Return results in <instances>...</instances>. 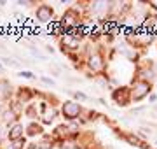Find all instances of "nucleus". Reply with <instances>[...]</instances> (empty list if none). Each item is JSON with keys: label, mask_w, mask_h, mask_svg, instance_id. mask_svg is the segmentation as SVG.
I'll list each match as a JSON object with an SVG mask.
<instances>
[{"label": "nucleus", "mask_w": 157, "mask_h": 149, "mask_svg": "<svg viewBox=\"0 0 157 149\" xmlns=\"http://www.w3.org/2000/svg\"><path fill=\"white\" fill-rule=\"evenodd\" d=\"M58 44H59V49H61V53L65 56L72 54V53H80L82 54L84 37H80L77 34H65L61 37H58Z\"/></svg>", "instance_id": "nucleus-1"}, {"label": "nucleus", "mask_w": 157, "mask_h": 149, "mask_svg": "<svg viewBox=\"0 0 157 149\" xmlns=\"http://www.w3.org/2000/svg\"><path fill=\"white\" fill-rule=\"evenodd\" d=\"M129 93H131V102H141V100L148 98L150 93H154V83L133 77L131 84H129Z\"/></svg>", "instance_id": "nucleus-2"}, {"label": "nucleus", "mask_w": 157, "mask_h": 149, "mask_svg": "<svg viewBox=\"0 0 157 149\" xmlns=\"http://www.w3.org/2000/svg\"><path fill=\"white\" fill-rule=\"evenodd\" d=\"M37 95L42 97V93H39V91H37ZM58 116H59V109H58V105L47 102V100L42 97V100H40V103H39V121L44 126H47V125H52V123L56 121Z\"/></svg>", "instance_id": "nucleus-3"}, {"label": "nucleus", "mask_w": 157, "mask_h": 149, "mask_svg": "<svg viewBox=\"0 0 157 149\" xmlns=\"http://www.w3.org/2000/svg\"><path fill=\"white\" fill-rule=\"evenodd\" d=\"M84 112V107L82 103L75 102V100H65L59 107V116H61L65 121H80V116Z\"/></svg>", "instance_id": "nucleus-4"}, {"label": "nucleus", "mask_w": 157, "mask_h": 149, "mask_svg": "<svg viewBox=\"0 0 157 149\" xmlns=\"http://www.w3.org/2000/svg\"><path fill=\"white\" fill-rule=\"evenodd\" d=\"M35 19L42 25H47V23H54V9L52 6L45 4V2H40L39 6L35 7Z\"/></svg>", "instance_id": "nucleus-5"}, {"label": "nucleus", "mask_w": 157, "mask_h": 149, "mask_svg": "<svg viewBox=\"0 0 157 149\" xmlns=\"http://www.w3.org/2000/svg\"><path fill=\"white\" fill-rule=\"evenodd\" d=\"M110 97H112V102L117 105V107H128L131 102V93H129V86H117L110 91Z\"/></svg>", "instance_id": "nucleus-6"}, {"label": "nucleus", "mask_w": 157, "mask_h": 149, "mask_svg": "<svg viewBox=\"0 0 157 149\" xmlns=\"http://www.w3.org/2000/svg\"><path fill=\"white\" fill-rule=\"evenodd\" d=\"M115 133H117V137H121L126 144H129V146H133V147H138V149H152L150 144H147V140H141L138 135H136V132H119V130H115Z\"/></svg>", "instance_id": "nucleus-7"}, {"label": "nucleus", "mask_w": 157, "mask_h": 149, "mask_svg": "<svg viewBox=\"0 0 157 149\" xmlns=\"http://www.w3.org/2000/svg\"><path fill=\"white\" fill-rule=\"evenodd\" d=\"M37 97V91L35 90H32V88L28 86H19L17 90H14V98L12 100H16V102H19L21 105H30V103L33 102V98Z\"/></svg>", "instance_id": "nucleus-8"}, {"label": "nucleus", "mask_w": 157, "mask_h": 149, "mask_svg": "<svg viewBox=\"0 0 157 149\" xmlns=\"http://www.w3.org/2000/svg\"><path fill=\"white\" fill-rule=\"evenodd\" d=\"M7 139L11 140H19V139H26L25 135V125L21 121H14L7 126Z\"/></svg>", "instance_id": "nucleus-9"}, {"label": "nucleus", "mask_w": 157, "mask_h": 149, "mask_svg": "<svg viewBox=\"0 0 157 149\" xmlns=\"http://www.w3.org/2000/svg\"><path fill=\"white\" fill-rule=\"evenodd\" d=\"M14 98V88L7 79H0V102H11Z\"/></svg>", "instance_id": "nucleus-10"}, {"label": "nucleus", "mask_w": 157, "mask_h": 149, "mask_svg": "<svg viewBox=\"0 0 157 149\" xmlns=\"http://www.w3.org/2000/svg\"><path fill=\"white\" fill-rule=\"evenodd\" d=\"M44 133V125L40 121H30L28 125H25V135L26 137H42Z\"/></svg>", "instance_id": "nucleus-11"}, {"label": "nucleus", "mask_w": 157, "mask_h": 149, "mask_svg": "<svg viewBox=\"0 0 157 149\" xmlns=\"http://www.w3.org/2000/svg\"><path fill=\"white\" fill-rule=\"evenodd\" d=\"M33 146H35V149H52V147H56V140L51 137V135L44 133L42 137H39V140Z\"/></svg>", "instance_id": "nucleus-12"}, {"label": "nucleus", "mask_w": 157, "mask_h": 149, "mask_svg": "<svg viewBox=\"0 0 157 149\" xmlns=\"http://www.w3.org/2000/svg\"><path fill=\"white\" fill-rule=\"evenodd\" d=\"M26 139H19V140H11L7 139L6 142L0 144V149H26Z\"/></svg>", "instance_id": "nucleus-13"}, {"label": "nucleus", "mask_w": 157, "mask_h": 149, "mask_svg": "<svg viewBox=\"0 0 157 149\" xmlns=\"http://www.w3.org/2000/svg\"><path fill=\"white\" fill-rule=\"evenodd\" d=\"M0 121H2V123H6V125L9 126L11 123H14V121H19V116H17L16 112L11 109V107H7L6 112L2 114V118H0Z\"/></svg>", "instance_id": "nucleus-14"}, {"label": "nucleus", "mask_w": 157, "mask_h": 149, "mask_svg": "<svg viewBox=\"0 0 157 149\" xmlns=\"http://www.w3.org/2000/svg\"><path fill=\"white\" fill-rule=\"evenodd\" d=\"M25 116H28L32 121H37L39 119V107H37V103L35 102H32L30 105H26L25 107V112H23Z\"/></svg>", "instance_id": "nucleus-15"}, {"label": "nucleus", "mask_w": 157, "mask_h": 149, "mask_svg": "<svg viewBox=\"0 0 157 149\" xmlns=\"http://www.w3.org/2000/svg\"><path fill=\"white\" fill-rule=\"evenodd\" d=\"M0 63H2L4 67H7V69H19V67H21L19 60H14L12 56H2L0 58Z\"/></svg>", "instance_id": "nucleus-16"}, {"label": "nucleus", "mask_w": 157, "mask_h": 149, "mask_svg": "<svg viewBox=\"0 0 157 149\" xmlns=\"http://www.w3.org/2000/svg\"><path fill=\"white\" fill-rule=\"evenodd\" d=\"M56 147H59V149H80L78 147L77 139H67V140H61V142L56 144Z\"/></svg>", "instance_id": "nucleus-17"}, {"label": "nucleus", "mask_w": 157, "mask_h": 149, "mask_svg": "<svg viewBox=\"0 0 157 149\" xmlns=\"http://www.w3.org/2000/svg\"><path fill=\"white\" fill-rule=\"evenodd\" d=\"M68 93L73 97L72 100H75V102H78V103L87 102V100H89V97H87L84 91H78V90H68Z\"/></svg>", "instance_id": "nucleus-18"}, {"label": "nucleus", "mask_w": 157, "mask_h": 149, "mask_svg": "<svg viewBox=\"0 0 157 149\" xmlns=\"http://www.w3.org/2000/svg\"><path fill=\"white\" fill-rule=\"evenodd\" d=\"M28 51L32 53V56L33 58H39V62H45V60H47V54L42 53L40 49H37L35 46H28Z\"/></svg>", "instance_id": "nucleus-19"}, {"label": "nucleus", "mask_w": 157, "mask_h": 149, "mask_svg": "<svg viewBox=\"0 0 157 149\" xmlns=\"http://www.w3.org/2000/svg\"><path fill=\"white\" fill-rule=\"evenodd\" d=\"M17 75H19V77H23V79H28V81H35V79H37V75H35L32 70H19V72H17Z\"/></svg>", "instance_id": "nucleus-20"}, {"label": "nucleus", "mask_w": 157, "mask_h": 149, "mask_svg": "<svg viewBox=\"0 0 157 149\" xmlns=\"http://www.w3.org/2000/svg\"><path fill=\"white\" fill-rule=\"evenodd\" d=\"M7 140V125L0 121V144Z\"/></svg>", "instance_id": "nucleus-21"}, {"label": "nucleus", "mask_w": 157, "mask_h": 149, "mask_svg": "<svg viewBox=\"0 0 157 149\" xmlns=\"http://www.w3.org/2000/svg\"><path fill=\"white\" fill-rule=\"evenodd\" d=\"M143 112H147V105H138V107H133L129 111L131 116H138V114H143Z\"/></svg>", "instance_id": "nucleus-22"}, {"label": "nucleus", "mask_w": 157, "mask_h": 149, "mask_svg": "<svg viewBox=\"0 0 157 149\" xmlns=\"http://www.w3.org/2000/svg\"><path fill=\"white\" fill-rule=\"evenodd\" d=\"M40 81L44 83L45 86H49V88H52L54 84H56V81L52 79V77H47V75H42V77H40Z\"/></svg>", "instance_id": "nucleus-23"}, {"label": "nucleus", "mask_w": 157, "mask_h": 149, "mask_svg": "<svg viewBox=\"0 0 157 149\" xmlns=\"http://www.w3.org/2000/svg\"><path fill=\"white\" fill-rule=\"evenodd\" d=\"M152 32H154V35L157 37V12L152 14Z\"/></svg>", "instance_id": "nucleus-24"}, {"label": "nucleus", "mask_w": 157, "mask_h": 149, "mask_svg": "<svg viewBox=\"0 0 157 149\" xmlns=\"http://www.w3.org/2000/svg\"><path fill=\"white\" fill-rule=\"evenodd\" d=\"M9 107V102H0V118H2V114L6 112V109Z\"/></svg>", "instance_id": "nucleus-25"}, {"label": "nucleus", "mask_w": 157, "mask_h": 149, "mask_svg": "<svg viewBox=\"0 0 157 149\" xmlns=\"http://www.w3.org/2000/svg\"><path fill=\"white\" fill-rule=\"evenodd\" d=\"M152 72H154V77L157 79V60H152Z\"/></svg>", "instance_id": "nucleus-26"}, {"label": "nucleus", "mask_w": 157, "mask_h": 149, "mask_svg": "<svg viewBox=\"0 0 157 149\" xmlns=\"http://www.w3.org/2000/svg\"><path fill=\"white\" fill-rule=\"evenodd\" d=\"M157 102V93H150L148 95V103H155Z\"/></svg>", "instance_id": "nucleus-27"}, {"label": "nucleus", "mask_w": 157, "mask_h": 149, "mask_svg": "<svg viewBox=\"0 0 157 149\" xmlns=\"http://www.w3.org/2000/svg\"><path fill=\"white\" fill-rule=\"evenodd\" d=\"M45 51H47V53H51V54H52V53H54V47L51 46V44H47V46H45Z\"/></svg>", "instance_id": "nucleus-28"}, {"label": "nucleus", "mask_w": 157, "mask_h": 149, "mask_svg": "<svg viewBox=\"0 0 157 149\" xmlns=\"http://www.w3.org/2000/svg\"><path fill=\"white\" fill-rule=\"evenodd\" d=\"M98 102H100L101 105H107V100H105V98H98ZM107 107H108V105H107Z\"/></svg>", "instance_id": "nucleus-29"}, {"label": "nucleus", "mask_w": 157, "mask_h": 149, "mask_svg": "<svg viewBox=\"0 0 157 149\" xmlns=\"http://www.w3.org/2000/svg\"><path fill=\"white\" fill-rule=\"evenodd\" d=\"M6 4H7L6 0H0V7H6Z\"/></svg>", "instance_id": "nucleus-30"}, {"label": "nucleus", "mask_w": 157, "mask_h": 149, "mask_svg": "<svg viewBox=\"0 0 157 149\" xmlns=\"http://www.w3.org/2000/svg\"><path fill=\"white\" fill-rule=\"evenodd\" d=\"M2 70H4V65H2V63H0V72H2Z\"/></svg>", "instance_id": "nucleus-31"}, {"label": "nucleus", "mask_w": 157, "mask_h": 149, "mask_svg": "<svg viewBox=\"0 0 157 149\" xmlns=\"http://www.w3.org/2000/svg\"><path fill=\"white\" fill-rule=\"evenodd\" d=\"M154 144H155V149H157V140H155V142H154Z\"/></svg>", "instance_id": "nucleus-32"}, {"label": "nucleus", "mask_w": 157, "mask_h": 149, "mask_svg": "<svg viewBox=\"0 0 157 149\" xmlns=\"http://www.w3.org/2000/svg\"><path fill=\"white\" fill-rule=\"evenodd\" d=\"M152 149H155V147H152Z\"/></svg>", "instance_id": "nucleus-33"}]
</instances>
